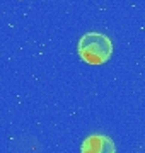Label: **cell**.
<instances>
[{
	"mask_svg": "<svg viewBox=\"0 0 145 153\" xmlns=\"http://www.w3.org/2000/svg\"><path fill=\"white\" fill-rule=\"evenodd\" d=\"M78 55L89 65H102L113 55V43L101 33H87L78 41Z\"/></svg>",
	"mask_w": 145,
	"mask_h": 153,
	"instance_id": "obj_1",
	"label": "cell"
},
{
	"mask_svg": "<svg viewBox=\"0 0 145 153\" xmlns=\"http://www.w3.org/2000/svg\"><path fill=\"white\" fill-rule=\"evenodd\" d=\"M80 153H116V146L109 136L104 134H90L84 140Z\"/></svg>",
	"mask_w": 145,
	"mask_h": 153,
	"instance_id": "obj_2",
	"label": "cell"
}]
</instances>
